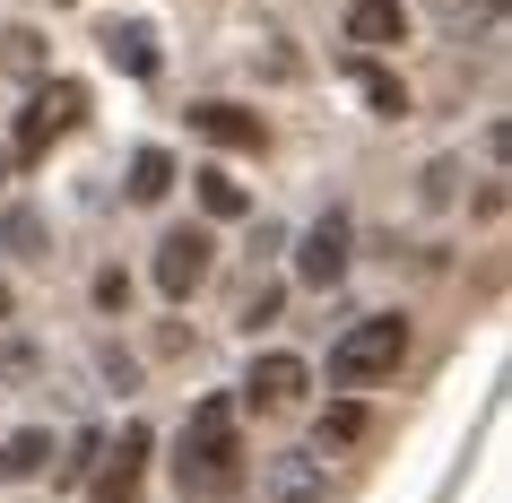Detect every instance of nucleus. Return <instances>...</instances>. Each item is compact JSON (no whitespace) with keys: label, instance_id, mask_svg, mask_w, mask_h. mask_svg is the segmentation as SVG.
I'll list each match as a JSON object with an SVG mask.
<instances>
[{"label":"nucleus","instance_id":"obj_1","mask_svg":"<svg viewBox=\"0 0 512 503\" xmlns=\"http://www.w3.org/2000/svg\"><path fill=\"white\" fill-rule=\"evenodd\" d=\"M243 477H252V451L235 434V399H200L183 425V460H174L183 503H226V495H243Z\"/></svg>","mask_w":512,"mask_h":503},{"label":"nucleus","instance_id":"obj_2","mask_svg":"<svg viewBox=\"0 0 512 503\" xmlns=\"http://www.w3.org/2000/svg\"><path fill=\"white\" fill-rule=\"evenodd\" d=\"M400 356H408V321L400 313H365V321H348L330 339V382L339 391H365L382 373H400Z\"/></svg>","mask_w":512,"mask_h":503},{"label":"nucleus","instance_id":"obj_3","mask_svg":"<svg viewBox=\"0 0 512 503\" xmlns=\"http://www.w3.org/2000/svg\"><path fill=\"white\" fill-rule=\"evenodd\" d=\"M87 122V87L79 79H44L18 113V131H9V165H44L53 157V139H70Z\"/></svg>","mask_w":512,"mask_h":503},{"label":"nucleus","instance_id":"obj_4","mask_svg":"<svg viewBox=\"0 0 512 503\" xmlns=\"http://www.w3.org/2000/svg\"><path fill=\"white\" fill-rule=\"evenodd\" d=\"M209 269H217V243H209V226H165V243H157V295H200L209 287Z\"/></svg>","mask_w":512,"mask_h":503},{"label":"nucleus","instance_id":"obj_5","mask_svg":"<svg viewBox=\"0 0 512 503\" xmlns=\"http://www.w3.org/2000/svg\"><path fill=\"white\" fill-rule=\"evenodd\" d=\"M313 391V365H304V356H287V347H261V356H252V373H243V399H252V408H296V399Z\"/></svg>","mask_w":512,"mask_h":503},{"label":"nucleus","instance_id":"obj_6","mask_svg":"<svg viewBox=\"0 0 512 503\" xmlns=\"http://www.w3.org/2000/svg\"><path fill=\"white\" fill-rule=\"evenodd\" d=\"M148 451H157V434L148 425H122V443H105V460H96V503H139Z\"/></svg>","mask_w":512,"mask_h":503},{"label":"nucleus","instance_id":"obj_7","mask_svg":"<svg viewBox=\"0 0 512 503\" xmlns=\"http://www.w3.org/2000/svg\"><path fill=\"white\" fill-rule=\"evenodd\" d=\"M296 278H304V287H339V278H348V217H339V209L304 226V243H296Z\"/></svg>","mask_w":512,"mask_h":503},{"label":"nucleus","instance_id":"obj_8","mask_svg":"<svg viewBox=\"0 0 512 503\" xmlns=\"http://www.w3.org/2000/svg\"><path fill=\"white\" fill-rule=\"evenodd\" d=\"M330 495V469L313 451H270L261 460V503H322Z\"/></svg>","mask_w":512,"mask_h":503},{"label":"nucleus","instance_id":"obj_9","mask_svg":"<svg viewBox=\"0 0 512 503\" xmlns=\"http://www.w3.org/2000/svg\"><path fill=\"white\" fill-rule=\"evenodd\" d=\"M348 44H356V53H391V44H408V0H348Z\"/></svg>","mask_w":512,"mask_h":503},{"label":"nucleus","instance_id":"obj_10","mask_svg":"<svg viewBox=\"0 0 512 503\" xmlns=\"http://www.w3.org/2000/svg\"><path fill=\"white\" fill-rule=\"evenodd\" d=\"M191 131L209 139V148H243V157H252V148H270V122H261V113H243V105H191Z\"/></svg>","mask_w":512,"mask_h":503},{"label":"nucleus","instance_id":"obj_11","mask_svg":"<svg viewBox=\"0 0 512 503\" xmlns=\"http://www.w3.org/2000/svg\"><path fill=\"white\" fill-rule=\"evenodd\" d=\"M53 469V434L44 425H18L9 443H0V486H27V477Z\"/></svg>","mask_w":512,"mask_h":503},{"label":"nucleus","instance_id":"obj_12","mask_svg":"<svg viewBox=\"0 0 512 503\" xmlns=\"http://www.w3.org/2000/svg\"><path fill=\"white\" fill-rule=\"evenodd\" d=\"M105 61L122 70V79H157V27H105Z\"/></svg>","mask_w":512,"mask_h":503},{"label":"nucleus","instance_id":"obj_13","mask_svg":"<svg viewBox=\"0 0 512 503\" xmlns=\"http://www.w3.org/2000/svg\"><path fill=\"white\" fill-rule=\"evenodd\" d=\"M348 79H356V87H365V105H374V113H382V122H400V113H408V87H400V79H391V70H382V61H374V53H356V61H348Z\"/></svg>","mask_w":512,"mask_h":503},{"label":"nucleus","instance_id":"obj_14","mask_svg":"<svg viewBox=\"0 0 512 503\" xmlns=\"http://www.w3.org/2000/svg\"><path fill=\"white\" fill-rule=\"evenodd\" d=\"M191 183H200V209H209V217H243V209H252V191H243L235 174H226V165H209V174H191Z\"/></svg>","mask_w":512,"mask_h":503},{"label":"nucleus","instance_id":"obj_15","mask_svg":"<svg viewBox=\"0 0 512 503\" xmlns=\"http://www.w3.org/2000/svg\"><path fill=\"white\" fill-rule=\"evenodd\" d=\"M165 191H174V157L165 148H139L131 157V200H165Z\"/></svg>","mask_w":512,"mask_h":503},{"label":"nucleus","instance_id":"obj_16","mask_svg":"<svg viewBox=\"0 0 512 503\" xmlns=\"http://www.w3.org/2000/svg\"><path fill=\"white\" fill-rule=\"evenodd\" d=\"M356 434H365V408H356V399H330L322 408V451H348Z\"/></svg>","mask_w":512,"mask_h":503},{"label":"nucleus","instance_id":"obj_17","mask_svg":"<svg viewBox=\"0 0 512 503\" xmlns=\"http://www.w3.org/2000/svg\"><path fill=\"white\" fill-rule=\"evenodd\" d=\"M0 53H9L18 79H44V35H35V27H9V35H0Z\"/></svg>","mask_w":512,"mask_h":503},{"label":"nucleus","instance_id":"obj_18","mask_svg":"<svg viewBox=\"0 0 512 503\" xmlns=\"http://www.w3.org/2000/svg\"><path fill=\"white\" fill-rule=\"evenodd\" d=\"M96 460H105V434H79V443H70V460H61V486H87V477H96Z\"/></svg>","mask_w":512,"mask_h":503},{"label":"nucleus","instance_id":"obj_19","mask_svg":"<svg viewBox=\"0 0 512 503\" xmlns=\"http://www.w3.org/2000/svg\"><path fill=\"white\" fill-rule=\"evenodd\" d=\"M96 304H105V313H122V304H131V278H122V269H105V278H96Z\"/></svg>","mask_w":512,"mask_h":503},{"label":"nucleus","instance_id":"obj_20","mask_svg":"<svg viewBox=\"0 0 512 503\" xmlns=\"http://www.w3.org/2000/svg\"><path fill=\"white\" fill-rule=\"evenodd\" d=\"M243 321L261 330V321H278V287H252V304H243Z\"/></svg>","mask_w":512,"mask_h":503},{"label":"nucleus","instance_id":"obj_21","mask_svg":"<svg viewBox=\"0 0 512 503\" xmlns=\"http://www.w3.org/2000/svg\"><path fill=\"white\" fill-rule=\"evenodd\" d=\"M27 365H35V347H0V382H18Z\"/></svg>","mask_w":512,"mask_h":503},{"label":"nucleus","instance_id":"obj_22","mask_svg":"<svg viewBox=\"0 0 512 503\" xmlns=\"http://www.w3.org/2000/svg\"><path fill=\"white\" fill-rule=\"evenodd\" d=\"M0 183H9V148H0Z\"/></svg>","mask_w":512,"mask_h":503},{"label":"nucleus","instance_id":"obj_23","mask_svg":"<svg viewBox=\"0 0 512 503\" xmlns=\"http://www.w3.org/2000/svg\"><path fill=\"white\" fill-rule=\"evenodd\" d=\"M0 321H9V287H0Z\"/></svg>","mask_w":512,"mask_h":503},{"label":"nucleus","instance_id":"obj_24","mask_svg":"<svg viewBox=\"0 0 512 503\" xmlns=\"http://www.w3.org/2000/svg\"><path fill=\"white\" fill-rule=\"evenodd\" d=\"M478 9H504V0H478Z\"/></svg>","mask_w":512,"mask_h":503}]
</instances>
